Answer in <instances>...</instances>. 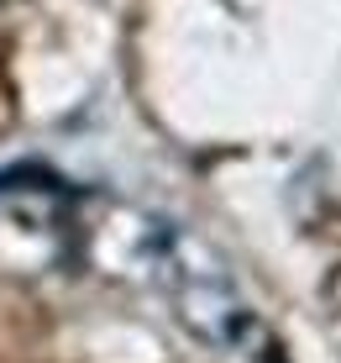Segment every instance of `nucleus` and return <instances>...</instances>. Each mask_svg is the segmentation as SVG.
<instances>
[{
	"mask_svg": "<svg viewBox=\"0 0 341 363\" xmlns=\"http://www.w3.org/2000/svg\"><path fill=\"white\" fill-rule=\"evenodd\" d=\"M331 300H336V306H341V274H336V279H331Z\"/></svg>",
	"mask_w": 341,
	"mask_h": 363,
	"instance_id": "obj_2",
	"label": "nucleus"
},
{
	"mask_svg": "<svg viewBox=\"0 0 341 363\" xmlns=\"http://www.w3.org/2000/svg\"><path fill=\"white\" fill-rule=\"evenodd\" d=\"M74 206L69 190L42 169L0 174V269L6 274H47L74 253Z\"/></svg>",
	"mask_w": 341,
	"mask_h": 363,
	"instance_id": "obj_1",
	"label": "nucleus"
}]
</instances>
